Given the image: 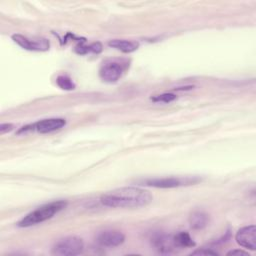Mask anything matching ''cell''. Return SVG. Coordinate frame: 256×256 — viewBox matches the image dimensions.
I'll return each mask as SVG.
<instances>
[{
  "label": "cell",
  "mask_w": 256,
  "mask_h": 256,
  "mask_svg": "<svg viewBox=\"0 0 256 256\" xmlns=\"http://www.w3.org/2000/svg\"><path fill=\"white\" fill-rule=\"evenodd\" d=\"M209 223V216L203 211H194L189 216V224L191 228L201 230L205 228Z\"/></svg>",
  "instance_id": "obj_11"
},
{
  "label": "cell",
  "mask_w": 256,
  "mask_h": 256,
  "mask_svg": "<svg viewBox=\"0 0 256 256\" xmlns=\"http://www.w3.org/2000/svg\"><path fill=\"white\" fill-rule=\"evenodd\" d=\"M228 256L232 255V256H250V254L248 252H245L243 250H239V249H235V250H231L227 253Z\"/></svg>",
  "instance_id": "obj_18"
},
{
  "label": "cell",
  "mask_w": 256,
  "mask_h": 256,
  "mask_svg": "<svg viewBox=\"0 0 256 256\" xmlns=\"http://www.w3.org/2000/svg\"><path fill=\"white\" fill-rule=\"evenodd\" d=\"M67 205V202L65 200H57L52 201L49 203H46L35 210L28 213L26 216H24L17 225L19 227H30L39 223H42L50 218H52L55 214L63 210Z\"/></svg>",
  "instance_id": "obj_2"
},
{
  "label": "cell",
  "mask_w": 256,
  "mask_h": 256,
  "mask_svg": "<svg viewBox=\"0 0 256 256\" xmlns=\"http://www.w3.org/2000/svg\"><path fill=\"white\" fill-rule=\"evenodd\" d=\"M151 242L154 248L159 253H162V254L171 253L176 249L173 235H170V234L157 233L152 237Z\"/></svg>",
  "instance_id": "obj_10"
},
{
  "label": "cell",
  "mask_w": 256,
  "mask_h": 256,
  "mask_svg": "<svg viewBox=\"0 0 256 256\" xmlns=\"http://www.w3.org/2000/svg\"><path fill=\"white\" fill-rule=\"evenodd\" d=\"M12 39L23 49L30 51H46L49 49V41L46 39H30L21 34H13Z\"/></svg>",
  "instance_id": "obj_8"
},
{
  "label": "cell",
  "mask_w": 256,
  "mask_h": 256,
  "mask_svg": "<svg viewBox=\"0 0 256 256\" xmlns=\"http://www.w3.org/2000/svg\"><path fill=\"white\" fill-rule=\"evenodd\" d=\"M83 240L77 236H67L59 239L52 247L51 253L57 256H74L82 253Z\"/></svg>",
  "instance_id": "obj_4"
},
{
  "label": "cell",
  "mask_w": 256,
  "mask_h": 256,
  "mask_svg": "<svg viewBox=\"0 0 256 256\" xmlns=\"http://www.w3.org/2000/svg\"><path fill=\"white\" fill-rule=\"evenodd\" d=\"M152 199L148 190L139 187H121L103 194L100 202L111 208H139L151 203Z\"/></svg>",
  "instance_id": "obj_1"
},
{
  "label": "cell",
  "mask_w": 256,
  "mask_h": 256,
  "mask_svg": "<svg viewBox=\"0 0 256 256\" xmlns=\"http://www.w3.org/2000/svg\"><path fill=\"white\" fill-rule=\"evenodd\" d=\"M108 45L112 48H115L124 53H131L139 47V43L136 41L130 40H123V39H114L108 42Z\"/></svg>",
  "instance_id": "obj_12"
},
{
  "label": "cell",
  "mask_w": 256,
  "mask_h": 256,
  "mask_svg": "<svg viewBox=\"0 0 256 256\" xmlns=\"http://www.w3.org/2000/svg\"><path fill=\"white\" fill-rule=\"evenodd\" d=\"M236 242L249 250H256V226L248 225L240 228L235 235Z\"/></svg>",
  "instance_id": "obj_7"
},
{
  "label": "cell",
  "mask_w": 256,
  "mask_h": 256,
  "mask_svg": "<svg viewBox=\"0 0 256 256\" xmlns=\"http://www.w3.org/2000/svg\"><path fill=\"white\" fill-rule=\"evenodd\" d=\"M199 177L187 176V177H162V178H149L141 180L139 183L144 186L155 188H175L180 186L193 185L199 182Z\"/></svg>",
  "instance_id": "obj_3"
},
{
  "label": "cell",
  "mask_w": 256,
  "mask_h": 256,
  "mask_svg": "<svg viewBox=\"0 0 256 256\" xmlns=\"http://www.w3.org/2000/svg\"><path fill=\"white\" fill-rule=\"evenodd\" d=\"M126 68V62L119 60H107L102 63L99 70V76L103 81L113 83L121 78Z\"/></svg>",
  "instance_id": "obj_5"
},
{
  "label": "cell",
  "mask_w": 256,
  "mask_h": 256,
  "mask_svg": "<svg viewBox=\"0 0 256 256\" xmlns=\"http://www.w3.org/2000/svg\"><path fill=\"white\" fill-rule=\"evenodd\" d=\"M56 84L63 90H73L75 89V83L67 75H60L56 79Z\"/></svg>",
  "instance_id": "obj_14"
},
{
  "label": "cell",
  "mask_w": 256,
  "mask_h": 256,
  "mask_svg": "<svg viewBox=\"0 0 256 256\" xmlns=\"http://www.w3.org/2000/svg\"><path fill=\"white\" fill-rule=\"evenodd\" d=\"M66 125V121L63 118H49L40 120L34 124L23 127L18 133L26 131H37L39 133H50L61 129Z\"/></svg>",
  "instance_id": "obj_6"
},
{
  "label": "cell",
  "mask_w": 256,
  "mask_h": 256,
  "mask_svg": "<svg viewBox=\"0 0 256 256\" xmlns=\"http://www.w3.org/2000/svg\"><path fill=\"white\" fill-rule=\"evenodd\" d=\"M125 240L122 232L117 230H104L98 233L96 241L104 247H116L121 245Z\"/></svg>",
  "instance_id": "obj_9"
},
{
  "label": "cell",
  "mask_w": 256,
  "mask_h": 256,
  "mask_svg": "<svg viewBox=\"0 0 256 256\" xmlns=\"http://www.w3.org/2000/svg\"><path fill=\"white\" fill-rule=\"evenodd\" d=\"M174 243L176 245V248H188V247H194L196 244L194 240L191 238L188 232L186 231H180L173 235Z\"/></svg>",
  "instance_id": "obj_13"
},
{
  "label": "cell",
  "mask_w": 256,
  "mask_h": 256,
  "mask_svg": "<svg viewBox=\"0 0 256 256\" xmlns=\"http://www.w3.org/2000/svg\"><path fill=\"white\" fill-rule=\"evenodd\" d=\"M101 50H102V45L99 42L92 43L88 46L80 45V46L76 47V49H75V51L79 54H87V53H90V52L99 53V52H101Z\"/></svg>",
  "instance_id": "obj_15"
},
{
  "label": "cell",
  "mask_w": 256,
  "mask_h": 256,
  "mask_svg": "<svg viewBox=\"0 0 256 256\" xmlns=\"http://www.w3.org/2000/svg\"><path fill=\"white\" fill-rule=\"evenodd\" d=\"M176 98V96L174 94L171 93H163L161 95H157L155 97H152L151 99L154 102H164V103H169L171 101H173Z\"/></svg>",
  "instance_id": "obj_16"
},
{
  "label": "cell",
  "mask_w": 256,
  "mask_h": 256,
  "mask_svg": "<svg viewBox=\"0 0 256 256\" xmlns=\"http://www.w3.org/2000/svg\"><path fill=\"white\" fill-rule=\"evenodd\" d=\"M190 255H196V256H217L218 253L216 251H213V250H210V249L202 248V249H197V250L193 251Z\"/></svg>",
  "instance_id": "obj_17"
},
{
  "label": "cell",
  "mask_w": 256,
  "mask_h": 256,
  "mask_svg": "<svg viewBox=\"0 0 256 256\" xmlns=\"http://www.w3.org/2000/svg\"><path fill=\"white\" fill-rule=\"evenodd\" d=\"M13 128H14V126L11 123H2L0 125V134H4L8 131H11Z\"/></svg>",
  "instance_id": "obj_19"
}]
</instances>
